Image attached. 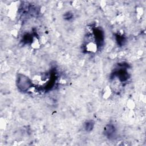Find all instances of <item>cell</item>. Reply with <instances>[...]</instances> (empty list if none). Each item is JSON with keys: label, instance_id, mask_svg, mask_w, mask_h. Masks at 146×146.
Segmentation results:
<instances>
[{"label": "cell", "instance_id": "1", "mask_svg": "<svg viewBox=\"0 0 146 146\" xmlns=\"http://www.w3.org/2000/svg\"><path fill=\"white\" fill-rule=\"evenodd\" d=\"M32 85L31 82L29 79L28 77L19 74L18 75V81H17V86L18 88L23 92L26 91L29 89V88L31 87Z\"/></svg>", "mask_w": 146, "mask_h": 146}]
</instances>
